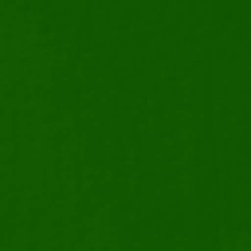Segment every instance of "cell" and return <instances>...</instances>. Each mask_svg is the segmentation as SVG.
<instances>
[]
</instances>
